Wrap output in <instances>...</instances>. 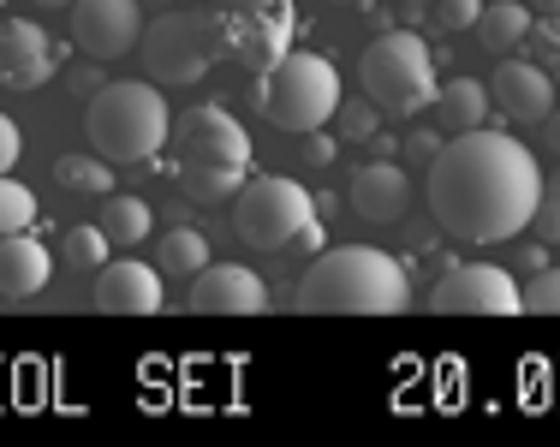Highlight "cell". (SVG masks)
<instances>
[{
    "instance_id": "1",
    "label": "cell",
    "mask_w": 560,
    "mask_h": 447,
    "mask_svg": "<svg viewBox=\"0 0 560 447\" xmlns=\"http://www.w3.org/2000/svg\"><path fill=\"white\" fill-rule=\"evenodd\" d=\"M542 203V162L513 131H453L430 162V215L459 245H506Z\"/></svg>"
},
{
    "instance_id": "2",
    "label": "cell",
    "mask_w": 560,
    "mask_h": 447,
    "mask_svg": "<svg viewBox=\"0 0 560 447\" xmlns=\"http://www.w3.org/2000/svg\"><path fill=\"white\" fill-rule=\"evenodd\" d=\"M299 310H346V317H399L411 305L406 262L376 245H323L299 274Z\"/></svg>"
},
{
    "instance_id": "3",
    "label": "cell",
    "mask_w": 560,
    "mask_h": 447,
    "mask_svg": "<svg viewBox=\"0 0 560 447\" xmlns=\"http://www.w3.org/2000/svg\"><path fill=\"white\" fill-rule=\"evenodd\" d=\"M84 131H90V150L108 155V162H150L173 138V108L155 78L150 84L143 78H114L90 96Z\"/></svg>"
},
{
    "instance_id": "4",
    "label": "cell",
    "mask_w": 560,
    "mask_h": 447,
    "mask_svg": "<svg viewBox=\"0 0 560 447\" xmlns=\"http://www.w3.org/2000/svg\"><path fill=\"white\" fill-rule=\"evenodd\" d=\"M143 72L155 84H203L209 72L226 60V7H185L162 12L155 24H143Z\"/></svg>"
},
{
    "instance_id": "5",
    "label": "cell",
    "mask_w": 560,
    "mask_h": 447,
    "mask_svg": "<svg viewBox=\"0 0 560 447\" xmlns=\"http://www.w3.org/2000/svg\"><path fill=\"white\" fill-rule=\"evenodd\" d=\"M358 84L382 114H399V120L435 108V90H442L435 84V55L423 48V36L394 31V24L358 55Z\"/></svg>"
},
{
    "instance_id": "6",
    "label": "cell",
    "mask_w": 560,
    "mask_h": 447,
    "mask_svg": "<svg viewBox=\"0 0 560 447\" xmlns=\"http://www.w3.org/2000/svg\"><path fill=\"white\" fill-rule=\"evenodd\" d=\"M257 102H262V120L275 131H299L304 138V131L335 120L346 90H340V72L328 55H299V48H292L287 60L257 78Z\"/></svg>"
},
{
    "instance_id": "7",
    "label": "cell",
    "mask_w": 560,
    "mask_h": 447,
    "mask_svg": "<svg viewBox=\"0 0 560 447\" xmlns=\"http://www.w3.org/2000/svg\"><path fill=\"white\" fill-rule=\"evenodd\" d=\"M316 215H323L316 197L299 179H280V174H250L245 191L233 197V227L250 251H299L304 233L323 227Z\"/></svg>"
},
{
    "instance_id": "8",
    "label": "cell",
    "mask_w": 560,
    "mask_h": 447,
    "mask_svg": "<svg viewBox=\"0 0 560 447\" xmlns=\"http://www.w3.org/2000/svg\"><path fill=\"white\" fill-rule=\"evenodd\" d=\"M430 310H442V317H518L525 286L501 262H447L442 281L430 286Z\"/></svg>"
},
{
    "instance_id": "9",
    "label": "cell",
    "mask_w": 560,
    "mask_h": 447,
    "mask_svg": "<svg viewBox=\"0 0 560 447\" xmlns=\"http://www.w3.org/2000/svg\"><path fill=\"white\" fill-rule=\"evenodd\" d=\"M173 167H245L250 174V131L233 120V108L203 102L173 120Z\"/></svg>"
},
{
    "instance_id": "10",
    "label": "cell",
    "mask_w": 560,
    "mask_h": 447,
    "mask_svg": "<svg viewBox=\"0 0 560 447\" xmlns=\"http://www.w3.org/2000/svg\"><path fill=\"white\" fill-rule=\"evenodd\" d=\"M72 43L90 60H119L143 43L138 0H72Z\"/></svg>"
},
{
    "instance_id": "11",
    "label": "cell",
    "mask_w": 560,
    "mask_h": 447,
    "mask_svg": "<svg viewBox=\"0 0 560 447\" xmlns=\"http://www.w3.org/2000/svg\"><path fill=\"white\" fill-rule=\"evenodd\" d=\"M162 298H167V274L138 257H119L108 269H96V286H90V305L102 317H155Z\"/></svg>"
},
{
    "instance_id": "12",
    "label": "cell",
    "mask_w": 560,
    "mask_h": 447,
    "mask_svg": "<svg viewBox=\"0 0 560 447\" xmlns=\"http://www.w3.org/2000/svg\"><path fill=\"white\" fill-rule=\"evenodd\" d=\"M185 305L203 310V317H262L269 310V286L257 269L245 262H209L191 286H185Z\"/></svg>"
},
{
    "instance_id": "13",
    "label": "cell",
    "mask_w": 560,
    "mask_h": 447,
    "mask_svg": "<svg viewBox=\"0 0 560 447\" xmlns=\"http://www.w3.org/2000/svg\"><path fill=\"white\" fill-rule=\"evenodd\" d=\"M489 102H495L513 126H542L555 114V72L542 60L506 55L495 72H489Z\"/></svg>"
},
{
    "instance_id": "14",
    "label": "cell",
    "mask_w": 560,
    "mask_h": 447,
    "mask_svg": "<svg viewBox=\"0 0 560 447\" xmlns=\"http://www.w3.org/2000/svg\"><path fill=\"white\" fill-rule=\"evenodd\" d=\"M292 55V12L287 7H262V12H226V60L269 72Z\"/></svg>"
},
{
    "instance_id": "15",
    "label": "cell",
    "mask_w": 560,
    "mask_h": 447,
    "mask_svg": "<svg viewBox=\"0 0 560 447\" xmlns=\"http://www.w3.org/2000/svg\"><path fill=\"white\" fill-rule=\"evenodd\" d=\"M60 66V48L36 19H7L0 24V90H36Z\"/></svg>"
},
{
    "instance_id": "16",
    "label": "cell",
    "mask_w": 560,
    "mask_h": 447,
    "mask_svg": "<svg viewBox=\"0 0 560 447\" xmlns=\"http://www.w3.org/2000/svg\"><path fill=\"white\" fill-rule=\"evenodd\" d=\"M352 215L370 227H399L411 215V174L399 162H364L352 174Z\"/></svg>"
},
{
    "instance_id": "17",
    "label": "cell",
    "mask_w": 560,
    "mask_h": 447,
    "mask_svg": "<svg viewBox=\"0 0 560 447\" xmlns=\"http://www.w3.org/2000/svg\"><path fill=\"white\" fill-rule=\"evenodd\" d=\"M55 281V251L31 227L0 239V298H36Z\"/></svg>"
},
{
    "instance_id": "18",
    "label": "cell",
    "mask_w": 560,
    "mask_h": 447,
    "mask_svg": "<svg viewBox=\"0 0 560 447\" xmlns=\"http://www.w3.org/2000/svg\"><path fill=\"white\" fill-rule=\"evenodd\" d=\"M530 24H537V12L518 7V0H483V12H477V43L495 60H506L530 43Z\"/></svg>"
},
{
    "instance_id": "19",
    "label": "cell",
    "mask_w": 560,
    "mask_h": 447,
    "mask_svg": "<svg viewBox=\"0 0 560 447\" xmlns=\"http://www.w3.org/2000/svg\"><path fill=\"white\" fill-rule=\"evenodd\" d=\"M489 84H477V78H447L442 90H435V114H442L447 131H471L489 120Z\"/></svg>"
},
{
    "instance_id": "20",
    "label": "cell",
    "mask_w": 560,
    "mask_h": 447,
    "mask_svg": "<svg viewBox=\"0 0 560 447\" xmlns=\"http://www.w3.org/2000/svg\"><path fill=\"white\" fill-rule=\"evenodd\" d=\"M155 269H162L167 281L191 286L197 274L209 269V239H203L197 227H173L167 239H162V251H155Z\"/></svg>"
},
{
    "instance_id": "21",
    "label": "cell",
    "mask_w": 560,
    "mask_h": 447,
    "mask_svg": "<svg viewBox=\"0 0 560 447\" xmlns=\"http://www.w3.org/2000/svg\"><path fill=\"white\" fill-rule=\"evenodd\" d=\"M150 227H155V209L143 203V197H131V191H108V197H102V233H108L114 245L150 239Z\"/></svg>"
},
{
    "instance_id": "22",
    "label": "cell",
    "mask_w": 560,
    "mask_h": 447,
    "mask_svg": "<svg viewBox=\"0 0 560 447\" xmlns=\"http://www.w3.org/2000/svg\"><path fill=\"white\" fill-rule=\"evenodd\" d=\"M55 186L72 191V197H108L114 191V162L108 155H60Z\"/></svg>"
},
{
    "instance_id": "23",
    "label": "cell",
    "mask_w": 560,
    "mask_h": 447,
    "mask_svg": "<svg viewBox=\"0 0 560 447\" xmlns=\"http://www.w3.org/2000/svg\"><path fill=\"white\" fill-rule=\"evenodd\" d=\"M173 179L185 186L191 203H233L238 191H245V167H173Z\"/></svg>"
},
{
    "instance_id": "24",
    "label": "cell",
    "mask_w": 560,
    "mask_h": 447,
    "mask_svg": "<svg viewBox=\"0 0 560 447\" xmlns=\"http://www.w3.org/2000/svg\"><path fill=\"white\" fill-rule=\"evenodd\" d=\"M108 251H114V239L102 233V221H78V227H66V239H60V262L78 269V274L108 269Z\"/></svg>"
},
{
    "instance_id": "25",
    "label": "cell",
    "mask_w": 560,
    "mask_h": 447,
    "mask_svg": "<svg viewBox=\"0 0 560 447\" xmlns=\"http://www.w3.org/2000/svg\"><path fill=\"white\" fill-rule=\"evenodd\" d=\"M31 221H36V191L19 186L12 174H0V239H7V233H24Z\"/></svg>"
},
{
    "instance_id": "26",
    "label": "cell",
    "mask_w": 560,
    "mask_h": 447,
    "mask_svg": "<svg viewBox=\"0 0 560 447\" xmlns=\"http://www.w3.org/2000/svg\"><path fill=\"white\" fill-rule=\"evenodd\" d=\"M525 310H530V317H560V269L530 274V286H525Z\"/></svg>"
},
{
    "instance_id": "27",
    "label": "cell",
    "mask_w": 560,
    "mask_h": 447,
    "mask_svg": "<svg viewBox=\"0 0 560 447\" xmlns=\"http://www.w3.org/2000/svg\"><path fill=\"white\" fill-rule=\"evenodd\" d=\"M530 55L549 66V72H560V12H542V19L530 24Z\"/></svg>"
},
{
    "instance_id": "28",
    "label": "cell",
    "mask_w": 560,
    "mask_h": 447,
    "mask_svg": "<svg viewBox=\"0 0 560 447\" xmlns=\"http://www.w3.org/2000/svg\"><path fill=\"white\" fill-rule=\"evenodd\" d=\"M376 102H340V131H346V138H352V143H370V138H376Z\"/></svg>"
},
{
    "instance_id": "29",
    "label": "cell",
    "mask_w": 560,
    "mask_h": 447,
    "mask_svg": "<svg viewBox=\"0 0 560 447\" xmlns=\"http://www.w3.org/2000/svg\"><path fill=\"white\" fill-rule=\"evenodd\" d=\"M477 12H483V0H435V24L442 31H477Z\"/></svg>"
},
{
    "instance_id": "30",
    "label": "cell",
    "mask_w": 560,
    "mask_h": 447,
    "mask_svg": "<svg viewBox=\"0 0 560 447\" xmlns=\"http://www.w3.org/2000/svg\"><path fill=\"white\" fill-rule=\"evenodd\" d=\"M530 227H537L542 245H560V191L542 186V203H537V215H530Z\"/></svg>"
},
{
    "instance_id": "31",
    "label": "cell",
    "mask_w": 560,
    "mask_h": 447,
    "mask_svg": "<svg viewBox=\"0 0 560 447\" xmlns=\"http://www.w3.org/2000/svg\"><path fill=\"white\" fill-rule=\"evenodd\" d=\"M19 155H24L19 120H12V114H0V174H12V167H19Z\"/></svg>"
},
{
    "instance_id": "32",
    "label": "cell",
    "mask_w": 560,
    "mask_h": 447,
    "mask_svg": "<svg viewBox=\"0 0 560 447\" xmlns=\"http://www.w3.org/2000/svg\"><path fill=\"white\" fill-rule=\"evenodd\" d=\"M335 150H340V143L328 138L323 126H316V131H304V162H311V167H328V162H335Z\"/></svg>"
},
{
    "instance_id": "33",
    "label": "cell",
    "mask_w": 560,
    "mask_h": 447,
    "mask_svg": "<svg viewBox=\"0 0 560 447\" xmlns=\"http://www.w3.org/2000/svg\"><path fill=\"white\" fill-rule=\"evenodd\" d=\"M406 155H411V162L430 167L435 155H442V138H435V131H411V138H406Z\"/></svg>"
},
{
    "instance_id": "34",
    "label": "cell",
    "mask_w": 560,
    "mask_h": 447,
    "mask_svg": "<svg viewBox=\"0 0 560 447\" xmlns=\"http://www.w3.org/2000/svg\"><path fill=\"white\" fill-rule=\"evenodd\" d=\"M518 269H525V274H542V269H549V245H525V251H518Z\"/></svg>"
},
{
    "instance_id": "35",
    "label": "cell",
    "mask_w": 560,
    "mask_h": 447,
    "mask_svg": "<svg viewBox=\"0 0 560 447\" xmlns=\"http://www.w3.org/2000/svg\"><path fill=\"white\" fill-rule=\"evenodd\" d=\"M226 12H262V7H287V0H221Z\"/></svg>"
},
{
    "instance_id": "36",
    "label": "cell",
    "mask_w": 560,
    "mask_h": 447,
    "mask_svg": "<svg viewBox=\"0 0 560 447\" xmlns=\"http://www.w3.org/2000/svg\"><path fill=\"white\" fill-rule=\"evenodd\" d=\"M542 143H549V150L560 155V108L549 114V120H542Z\"/></svg>"
},
{
    "instance_id": "37",
    "label": "cell",
    "mask_w": 560,
    "mask_h": 447,
    "mask_svg": "<svg viewBox=\"0 0 560 447\" xmlns=\"http://www.w3.org/2000/svg\"><path fill=\"white\" fill-rule=\"evenodd\" d=\"M537 12H560V0H537Z\"/></svg>"
},
{
    "instance_id": "38",
    "label": "cell",
    "mask_w": 560,
    "mask_h": 447,
    "mask_svg": "<svg viewBox=\"0 0 560 447\" xmlns=\"http://www.w3.org/2000/svg\"><path fill=\"white\" fill-rule=\"evenodd\" d=\"M36 7H72V0H36Z\"/></svg>"
},
{
    "instance_id": "39",
    "label": "cell",
    "mask_w": 560,
    "mask_h": 447,
    "mask_svg": "<svg viewBox=\"0 0 560 447\" xmlns=\"http://www.w3.org/2000/svg\"><path fill=\"white\" fill-rule=\"evenodd\" d=\"M406 7H435V0H406Z\"/></svg>"
},
{
    "instance_id": "40",
    "label": "cell",
    "mask_w": 560,
    "mask_h": 447,
    "mask_svg": "<svg viewBox=\"0 0 560 447\" xmlns=\"http://www.w3.org/2000/svg\"><path fill=\"white\" fill-rule=\"evenodd\" d=\"M328 7H346V0H328Z\"/></svg>"
},
{
    "instance_id": "41",
    "label": "cell",
    "mask_w": 560,
    "mask_h": 447,
    "mask_svg": "<svg viewBox=\"0 0 560 447\" xmlns=\"http://www.w3.org/2000/svg\"><path fill=\"white\" fill-rule=\"evenodd\" d=\"M0 7H7V0H0Z\"/></svg>"
}]
</instances>
